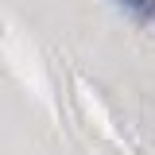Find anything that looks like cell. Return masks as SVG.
I'll use <instances>...</instances> for the list:
<instances>
[{
  "label": "cell",
  "instance_id": "1",
  "mask_svg": "<svg viewBox=\"0 0 155 155\" xmlns=\"http://www.w3.org/2000/svg\"><path fill=\"white\" fill-rule=\"evenodd\" d=\"M120 4H124V8H132L140 19H155V4H151V0H120Z\"/></svg>",
  "mask_w": 155,
  "mask_h": 155
}]
</instances>
